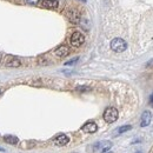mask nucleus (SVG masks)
I'll return each mask as SVG.
<instances>
[{
    "label": "nucleus",
    "mask_w": 153,
    "mask_h": 153,
    "mask_svg": "<svg viewBox=\"0 0 153 153\" xmlns=\"http://www.w3.org/2000/svg\"><path fill=\"white\" fill-rule=\"evenodd\" d=\"M81 130H82L84 132H86V133H94V132H97V130H98V126H97L96 123L88 121V123H86V124L82 126Z\"/></svg>",
    "instance_id": "obj_7"
},
{
    "label": "nucleus",
    "mask_w": 153,
    "mask_h": 153,
    "mask_svg": "<svg viewBox=\"0 0 153 153\" xmlns=\"http://www.w3.org/2000/svg\"><path fill=\"white\" fill-rule=\"evenodd\" d=\"M94 147H98L101 152H107L110 151V149L112 147V143L111 141H102V143H97Z\"/></svg>",
    "instance_id": "obj_8"
},
{
    "label": "nucleus",
    "mask_w": 153,
    "mask_h": 153,
    "mask_svg": "<svg viewBox=\"0 0 153 153\" xmlns=\"http://www.w3.org/2000/svg\"><path fill=\"white\" fill-rule=\"evenodd\" d=\"M67 17H68L70 21L73 22V24H78L80 21V16H79V13L76 12V11H70L68 14H67Z\"/></svg>",
    "instance_id": "obj_10"
},
{
    "label": "nucleus",
    "mask_w": 153,
    "mask_h": 153,
    "mask_svg": "<svg viewBox=\"0 0 153 153\" xmlns=\"http://www.w3.org/2000/svg\"><path fill=\"white\" fill-rule=\"evenodd\" d=\"M79 60V58H74V59H72V60H70V61H67V62H65V65L66 66H70V65H74L76 61Z\"/></svg>",
    "instance_id": "obj_14"
},
{
    "label": "nucleus",
    "mask_w": 153,
    "mask_h": 153,
    "mask_svg": "<svg viewBox=\"0 0 153 153\" xmlns=\"http://www.w3.org/2000/svg\"><path fill=\"white\" fill-rule=\"evenodd\" d=\"M85 41V37L80 33V32H74L72 36H71V45L74 46V47H79L84 44Z\"/></svg>",
    "instance_id": "obj_3"
},
{
    "label": "nucleus",
    "mask_w": 153,
    "mask_h": 153,
    "mask_svg": "<svg viewBox=\"0 0 153 153\" xmlns=\"http://www.w3.org/2000/svg\"><path fill=\"white\" fill-rule=\"evenodd\" d=\"M108 153H112V152H108Z\"/></svg>",
    "instance_id": "obj_23"
},
{
    "label": "nucleus",
    "mask_w": 153,
    "mask_h": 153,
    "mask_svg": "<svg viewBox=\"0 0 153 153\" xmlns=\"http://www.w3.org/2000/svg\"><path fill=\"white\" fill-rule=\"evenodd\" d=\"M76 90H78V91H88L90 88H88V87H85V86H80V87H78Z\"/></svg>",
    "instance_id": "obj_16"
},
{
    "label": "nucleus",
    "mask_w": 153,
    "mask_h": 153,
    "mask_svg": "<svg viewBox=\"0 0 153 153\" xmlns=\"http://www.w3.org/2000/svg\"><path fill=\"white\" fill-rule=\"evenodd\" d=\"M151 119H152V114L150 111H145L143 115H141V121H140V126L141 127H146L150 125L151 123Z\"/></svg>",
    "instance_id": "obj_6"
},
{
    "label": "nucleus",
    "mask_w": 153,
    "mask_h": 153,
    "mask_svg": "<svg viewBox=\"0 0 153 153\" xmlns=\"http://www.w3.org/2000/svg\"><path fill=\"white\" fill-rule=\"evenodd\" d=\"M0 151H4V149H1V147H0Z\"/></svg>",
    "instance_id": "obj_19"
},
{
    "label": "nucleus",
    "mask_w": 153,
    "mask_h": 153,
    "mask_svg": "<svg viewBox=\"0 0 153 153\" xmlns=\"http://www.w3.org/2000/svg\"><path fill=\"white\" fill-rule=\"evenodd\" d=\"M150 104H151V105L153 106V94L151 97H150Z\"/></svg>",
    "instance_id": "obj_17"
},
{
    "label": "nucleus",
    "mask_w": 153,
    "mask_h": 153,
    "mask_svg": "<svg viewBox=\"0 0 153 153\" xmlns=\"http://www.w3.org/2000/svg\"><path fill=\"white\" fill-rule=\"evenodd\" d=\"M5 65L8 66V67H19L21 65V62H20V60L17 57L7 56L5 58Z\"/></svg>",
    "instance_id": "obj_4"
},
{
    "label": "nucleus",
    "mask_w": 153,
    "mask_h": 153,
    "mask_svg": "<svg viewBox=\"0 0 153 153\" xmlns=\"http://www.w3.org/2000/svg\"><path fill=\"white\" fill-rule=\"evenodd\" d=\"M0 60H1V54H0Z\"/></svg>",
    "instance_id": "obj_21"
},
{
    "label": "nucleus",
    "mask_w": 153,
    "mask_h": 153,
    "mask_svg": "<svg viewBox=\"0 0 153 153\" xmlns=\"http://www.w3.org/2000/svg\"><path fill=\"white\" fill-rule=\"evenodd\" d=\"M131 128H132V126H131V125H125V126L119 127V128H118V131H117V133L118 134L125 133V132H127V131H128V130H131Z\"/></svg>",
    "instance_id": "obj_13"
},
{
    "label": "nucleus",
    "mask_w": 153,
    "mask_h": 153,
    "mask_svg": "<svg viewBox=\"0 0 153 153\" xmlns=\"http://www.w3.org/2000/svg\"><path fill=\"white\" fill-rule=\"evenodd\" d=\"M137 153H141V152H137Z\"/></svg>",
    "instance_id": "obj_22"
},
{
    "label": "nucleus",
    "mask_w": 153,
    "mask_h": 153,
    "mask_svg": "<svg viewBox=\"0 0 153 153\" xmlns=\"http://www.w3.org/2000/svg\"><path fill=\"white\" fill-rule=\"evenodd\" d=\"M80 1H82V2H86V0H80Z\"/></svg>",
    "instance_id": "obj_18"
},
{
    "label": "nucleus",
    "mask_w": 153,
    "mask_h": 153,
    "mask_svg": "<svg viewBox=\"0 0 153 153\" xmlns=\"http://www.w3.org/2000/svg\"><path fill=\"white\" fill-rule=\"evenodd\" d=\"M111 48H112L114 52L120 53V52H124V51L127 48V44H126V41H125L124 39L115 38L111 41Z\"/></svg>",
    "instance_id": "obj_1"
},
{
    "label": "nucleus",
    "mask_w": 153,
    "mask_h": 153,
    "mask_svg": "<svg viewBox=\"0 0 153 153\" xmlns=\"http://www.w3.org/2000/svg\"><path fill=\"white\" fill-rule=\"evenodd\" d=\"M118 115H119V113H118L117 108H114V107H108L104 112V119H105L106 123H110L111 124V123L117 121Z\"/></svg>",
    "instance_id": "obj_2"
},
{
    "label": "nucleus",
    "mask_w": 153,
    "mask_h": 153,
    "mask_svg": "<svg viewBox=\"0 0 153 153\" xmlns=\"http://www.w3.org/2000/svg\"><path fill=\"white\" fill-rule=\"evenodd\" d=\"M53 141H54V144H56L57 146H65L66 144H68L70 138H68L66 134H59L58 137H56V138L53 139Z\"/></svg>",
    "instance_id": "obj_5"
},
{
    "label": "nucleus",
    "mask_w": 153,
    "mask_h": 153,
    "mask_svg": "<svg viewBox=\"0 0 153 153\" xmlns=\"http://www.w3.org/2000/svg\"><path fill=\"white\" fill-rule=\"evenodd\" d=\"M27 1V4H30V5H36V4H38L40 0H26Z\"/></svg>",
    "instance_id": "obj_15"
},
{
    "label": "nucleus",
    "mask_w": 153,
    "mask_h": 153,
    "mask_svg": "<svg viewBox=\"0 0 153 153\" xmlns=\"http://www.w3.org/2000/svg\"><path fill=\"white\" fill-rule=\"evenodd\" d=\"M4 141H6L10 145H16L19 140H18V138L16 135H5L4 137Z\"/></svg>",
    "instance_id": "obj_12"
},
{
    "label": "nucleus",
    "mask_w": 153,
    "mask_h": 153,
    "mask_svg": "<svg viewBox=\"0 0 153 153\" xmlns=\"http://www.w3.org/2000/svg\"><path fill=\"white\" fill-rule=\"evenodd\" d=\"M68 53H70V50H68V47H67V46H60V47H58L57 50L54 51V54L59 58L66 57Z\"/></svg>",
    "instance_id": "obj_9"
},
{
    "label": "nucleus",
    "mask_w": 153,
    "mask_h": 153,
    "mask_svg": "<svg viewBox=\"0 0 153 153\" xmlns=\"http://www.w3.org/2000/svg\"><path fill=\"white\" fill-rule=\"evenodd\" d=\"M0 96H1V90H0Z\"/></svg>",
    "instance_id": "obj_20"
},
{
    "label": "nucleus",
    "mask_w": 153,
    "mask_h": 153,
    "mask_svg": "<svg viewBox=\"0 0 153 153\" xmlns=\"http://www.w3.org/2000/svg\"><path fill=\"white\" fill-rule=\"evenodd\" d=\"M58 0H42V6L46 8H57Z\"/></svg>",
    "instance_id": "obj_11"
}]
</instances>
